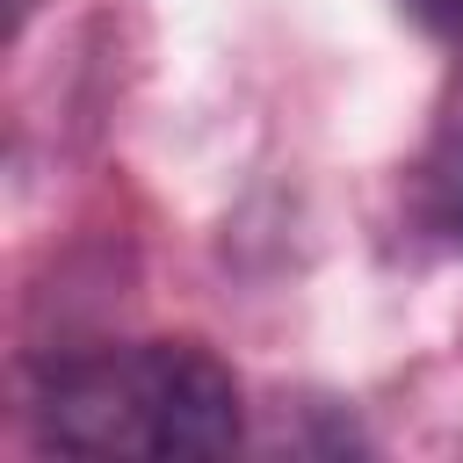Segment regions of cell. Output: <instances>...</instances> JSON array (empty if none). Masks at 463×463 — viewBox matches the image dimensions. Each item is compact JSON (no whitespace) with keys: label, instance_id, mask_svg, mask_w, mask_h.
<instances>
[{"label":"cell","instance_id":"6da1fadb","mask_svg":"<svg viewBox=\"0 0 463 463\" xmlns=\"http://www.w3.org/2000/svg\"><path fill=\"white\" fill-rule=\"evenodd\" d=\"M239 376L203 340L80 354L36 391V434L65 456H224L239 449Z\"/></svg>","mask_w":463,"mask_h":463},{"label":"cell","instance_id":"3957f363","mask_svg":"<svg viewBox=\"0 0 463 463\" xmlns=\"http://www.w3.org/2000/svg\"><path fill=\"white\" fill-rule=\"evenodd\" d=\"M22 7H29V0H14V14H22Z\"/></svg>","mask_w":463,"mask_h":463},{"label":"cell","instance_id":"7a4b0ae2","mask_svg":"<svg viewBox=\"0 0 463 463\" xmlns=\"http://www.w3.org/2000/svg\"><path fill=\"white\" fill-rule=\"evenodd\" d=\"M405 14L427 36H463V0H405Z\"/></svg>","mask_w":463,"mask_h":463}]
</instances>
